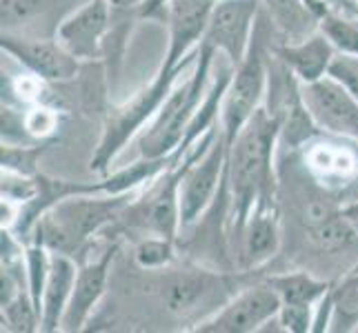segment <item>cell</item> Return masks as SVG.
<instances>
[{"label": "cell", "mask_w": 358, "mask_h": 333, "mask_svg": "<svg viewBox=\"0 0 358 333\" xmlns=\"http://www.w3.org/2000/svg\"><path fill=\"white\" fill-rule=\"evenodd\" d=\"M280 140V120L258 107L236 140L227 147V191L234 227L241 236L256 205L274 198V149Z\"/></svg>", "instance_id": "1"}, {"label": "cell", "mask_w": 358, "mask_h": 333, "mask_svg": "<svg viewBox=\"0 0 358 333\" xmlns=\"http://www.w3.org/2000/svg\"><path fill=\"white\" fill-rule=\"evenodd\" d=\"M24 118H27V129H29V133L34 135V138H41V135H45L47 131H52L54 125H56V118L49 114L47 109H34Z\"/></svg>", "instance_id": "30"}, {"label": "cell", "mask_w": 358, "mask_h": 333, "mask_svg": "<svg viewBox=\"0 0 358 333\" xmlns=\"http://www.w3.org/2000/svg\"><path fill=\"white\" fill-rule=\"evenodd\" d=\"M274 54L294 71L296 78L303 84H307V82H314L327 76L338 52H336V47L329 43L327 36L318 29L299 43L276 47Z\"/></svg>", "instance_id": "15"}, {"label": "cell", "mask_w": 358, "mask_h": 333, "mask_svg": "<svg viewBox=\"0 0 358 333\" xmlns=\"http://www.w3.org/2000/svg\"><path fill=\"white\" fill-rule=\"evenodd\" d=\"M47 145H3L0 151V165L3 171L34 178L38 176V160L45 154Z\"/></svg>", "instance_id": "23"}, {"label": "cell", "mask_w": 358, "mask_h": 333, "mask_svg": "<svg viewBox=\"0 0 358 333\" xmlns=\"http://www.w3.org/2000/svg\"><path fill=\"white\" fill-rule=\"evenodd\" d=\"M216 49L209 45H199V58H196V69L192 76L182 84L171 89L163 107L158 109V114L152 122L150 131L143 133L141 138V156L143 158H163L171 156L182 140L185 131H187L194 114L199 111L207 80H209V67H212Z\"/></svg>", "instance_id": "3"}, {"label": "cell", "mask_w": 358, "mask_h": 333, "mask_svg": "<svg viewBox=\"0 0 358 333\" xmlns=\"http://www.w3.org/2000/svg\"><path fill=\"white\" fill-rule=\"evenodd\" d=\"M329 76L341 80L358 101V56L336 54L334 63H331V67H329Z\"/></svg>", "instance_id": "29"}, {"label": "cell", "mask_w": 358, "mask_h": 333, "mask_svg": "<svg viewBox=\"0 0 358 333\" xmlns=\"http://www.w3.org/2000/svg\"><path fill=\"white\" fill-rule=\"evenodd\" d=\"M265 5L269 18L292 43L312 36V29L318 27V16L307 5V0H265Z\"/></svg>", "instance_id": "19"}, {"label": "cell", "mask_w": 358, "mask_h": 333, "mask_svg": "<svg viewBox=\"0 0 358 333\" xmlns=\"http://www.w3.org/2000/svg\"><path fill=\"white\" fill-rule=\"evenodd\" d=\"M318 29L323 31L338 54L358 56V22L327 9L318 20Z\"/></svg>", "instance_id": "22"}, {"label": "cell", "mask_w": 358, "mask_h": 333, "mask_svg": "<svg viewBox=\"0 0 358 333\" xmlns=\"http://www.w3.org/2000/svg\"><path fill=\"white\" fill-rule=\"evenodd\" d=\"M265 52V27L263 22H256L250 52L245 60L234 71V78L227 87L225 101H223V135L227 147L236 140L241 129L247 125L256 109L261 107L263 96L267 94V80H269V63Z\"/></svg>", "instance_id": "5"}, {"label": "cell", "mask_w": 358, "mask_h": 333, "mask_svg": "<svg viewBox=\"0 0 358 333\" xmlns=\"http://www.w3.org/2000/svg\"><path fill=\"white\" fill-rule=\"evenodd\" d=\"M112 3V9H118V11H129V9H138L145 0H109Z\"/></svg>", "instance_id": "33"}, {"label": "cell", "mask_w": 358, "mask_h": 333, "mask_svg": "<svg viewBox=\"0 0 358 333\" xmlns=\"http://www.w3.org/2000/svg\"><path fill=\"white\" fill-rule=\"evenodd\" d=\"M76 276H78V267L73 262V258L69 253L52 251V267H49V278H47L45 298H43L41 331L45 333L60 331L63 316L71 300Z\"/></svg>", "instance_id": "16"}, {"label": "cell", "mask_w": 358, "mask_h": 333, "mask_svg": "<svg viewBox=\"0 0 358 333\" xmlns=\"http://www.w3.org/2000/svg\"><path fill=\"white\" fill-rule=\"evenodd\" d=\"M216 285H220V278L214 274H207V271H185V274L169 278L163 298L171 313H187L196 309V304L205 295L212 293Z\"/></svg>", "instance_id": "18"}, {"label": "cell", "mask_w": 358, "mask_h": 333, "mask_svg": "<svg viewBox=\"0 0 358 333\" xmlns=\"http://www.w3.org/2000/svg\"><path fill=\"white\" fill-rule=\"evenodd\" d=\"M331 300H334V316L343 323L341 329L356 331L358 329V274H352L331 287Z\"/></svg>", "instance_id": "24"}, {"label": "cell", "mask_w": 358, "mask_h": 333, "mask_svg": "<svg viewBox=\"0 0 358 333\" xmlns=\"http://www.w3.org/2000/svg\"><path fill=\"white\" fill-rule=\"evenodd\" d=\"M303 103L316 127L331 135L358 140V101L334 76L307 82L301 87Z\"/></svg>", "instance_id": "8"}, {"label": "cell", "mask_w": 358, "mask_h": 333, "mask_svg": "<svg viewBox=\"0 0 358 333\" xmlns=\"http://www.w3.org/2000/svg\"><path fill=\"white\" fill-rule=\"evenodd\" d=\"M171 260H174V240L169 238H145L136 246V262L143 269H160Z\"/></svg>", "instance_id": "26"}, {"label": "cell", "mask_w": 358, "mask_h": 333, "mask_svg": "<svg viewBox=\"0 0 358 333\" xmlns=\"http://www.w3.org/2000/svg\"><path fill=\"white\" fill-rule=\"evenodd\" d=\"M185 67L187 65H182V67L160 65L154 80L150 82V87H145L141 94H136L129 103H125L109 114L103 135H101V142H98L94 158H92V171L103 176L107 174L109 165L114 163V158L120 154L122 147L127 145V140L147 120L158 114V109L167 101V96L171 94V89H174V84L178 80V73Z\"/></svg>", "instance_id": "4"}, {"label": "cell", "mask_w": 358, "mask_h": 333, "mask_svg": "<svg viewBox=\"0 0 358 333\" xmlns=\"http://www.w3.org/2000/svg\"><path fill=\"white\" fill-rule=\"evenodd\" d=\"M49 267H52V251L45 244L31 242L24 249V269H27V291L41 318H43V298L49 278Z\"/></svg>", "instance_id": "21"}, {"label": "cell", "mask_w": 358, "mask_h": 333, "mask_svg": "<svg viewBox=\"0 0 358 333\" xmlns=\"http://www.w3.org/2000/svg\"><path fill=\"white\" fill-rule=\"evenodd\" d=\"M267 282L274 291L278 293V298L282 304H310L314 306L327 295L331 289L329 282L318 280L305 271H294V274H276L269 276Z\"/></svg>", "instance_id": "20"}, {"label": "cell", "mask_w": 358, "mask_h": 333, "mask_svg": "<svg viewBox=\"0 0 358 333\" xmlns=\"http://www.w3.org/2000/svg\"><path fill=\"white\" fill-rule=\"evenodd\" d=\"M0 47L22 67H27L34 76L47 82H67L80 69V60L58 38H29V36L3 31Z\"/></svg>", "instance_id": "10"}, {"label": "cell", "mask_w": 358, "mask_h": 333, "mask_svg": "<svg viewBox=\"0 0 358 333\" xmlns=\"http://www.w3.org/2000/svg\"><path fill=\"white\" fill-rule=\"evenodd\" d=\"M29 140L34 135L27 129V118L3 103V145H27Z\"/></svg>", "instance_id": "27"}, {"label": "cell", "mask_w": 358, "mask_h": 333, "mask_svg": "<svg viewBox=\"0 0 358 333\" xmlns=\"http://www.w3.org/2000/svg\"><path fill=\"white\" fill-rule=\"evenodd\" d=\"M118 244L107 246L103 256L98 260H92L87 265L78 267V276L73 282V291H71V300L67 304V311L63 316V325L60 331H80L96 309V304L101 302L105 287H107V278H109V269L116 258Z\"/></svg>", "instance_id": "14"}, {"label": "cell", "mask_w": 358, "mask_h": 333, "mask_svg": "<svg viewBox=\"0 0 358 333\" xmlns=\"http://www.w3.org/2000/svg\"><path fill=\"white\" fill-rule=\"evenodd\" d=\"M167 3H169V0H145V3L138 7V11L143 16H152V14H156V11L165 9Z\"/></svg>", "instance_id": "32"}, {"label": "cell", "mask_w": 358, "mask_h": 333, "mask_svg": "<svg viewBox=\"0 0 358 333\" xmlns=\"http://www.w3.org/2000/svg\"><path fill=\"white\" fill-rule=\"evenodd\" d=\"M345 220H348V225L358 233V200H354V202H348L345 205L341 212H338Z\"/></svg>", "instance_id": "31"}, {"label": "cell", "mask_w": 358, "mask_h": 333, "mask_svg": "<svg viewBox=\"0 0 358 333\" xmlns=\"http://www.w3.org/2000/svg\"><path fill=\"white\" fill-rule=\"evenodd\" d=\"M182 160H187V169L180 180V227L189 229L205 216L225 184L227 142L223 129L203 154H187Z\"/></svg>", "instance_id": "6"}, {"label": "cell", "mask_w": 358, "mask_h": 333, "mask_svg": "<svg viewBox=\"0 0 358 333\" xmlns=\"http://www.w3.org/2000/svg\"><path fill=\"white\" fill-rule=\"evenodd\" d=\"M185 169H187V160L171 165V169H167L160 178L158 187H154L143 202H136L134 207L129 205V225L176 242L180 229V180Z\"/></svg>", "instance_id": "12"}, {"label": "cell", "mask_w": 358, "mask_h": 333, "mask_svg": "<svg viewBox=\"0 0 358 333\" xmlns=\"http://www.w3.org/2000/svg\"><path fill=\"white\" fill-rule=\"evenodd\" d=\"M241 236H243L245 267H261L267 260H271L280 244L278 214L274 202L256 205Z\"/></svg>", "instance_id": "17"}, {"label": "cell", "mask_w": 358, "mask_h": 333, "mask_svg": "<svg viewBox=\"0 0 358 333\" xmlns=\"http://www.w3.org/2000/svg\"><path fill=\"white\" fill-rule=\"evenodd\" d=\"M280 298L274 287L265 280L263 285H256L241 291L212 318L194 327L196 333H250L258 331L269 320L278 318Z\"/></svg>", "instance_id": "9"}, {"label": "cell", "mask_w": 358, "mask_h": 333, "mask_svg": "<svg viewBox=\"0 0 358 333\" xmlns=\"http://www.w3.org/2000/svg\"><path fill=\"white\" fill-rule=\"evenodd\" d=\"M131 205L127 193L120 195H69L56 202L47 214L41 216L31 233L34 242L45 244L49 251L76 253L94 233H98L109 222L125 214Z\"/></svg>", "instance_id": "2"}, {"label": "cell", "mask_w": 358, "mask_h": 333, "mask_svg": "<svg viewBox=\"0 0 358 333\" xmlns=\"http://www.w3.org/2000/svg\"><path fill=\"white\" fill-rule=\"evenodd\" d=\"M314 306L310 304H282L278 311V323L285 331L292 333H307L314 327Z\"/></svg>", "instance_id": "28"}, {"label": "cell", "mask_w": 358, "mask_h": 333, "mask_svg": "<svg viewBox=\"0 0 358 333\" xmlns=\"http://www.w3.org/2000/svg\"><path fill=\"white\" fill-rule=\"evenodd\" d=\"M112 3L109 0H90L78 11L60 24L56 38L63 43L78 60L98 58L112 22Z\"/></svg>", "instance_id": "13"}, {"label": "cell", "mask_w": 358, "mask_h": 333, "mask_svg": "<svg viewBox=\"0 0 358 333\" xmlns=\"http://www.w3.org/2000/svg\"><path fill=\"white\" fill-rule=\"evenodd\" d=\"M90 0H0L3 31L29 38H56L60 24Z\"/></svg>", "instance_id": "11"}, {"label": "cell", "mask_w": 358, "mask_h": 333, "mask_svg": "<svg viewBox=\"0 0 358 333\" xmlns=\"http://www.w3.org/2000/svg\"><path fill=\"white\" fill-rule=\"evenodd\" d=\"M261 0H216L203 34V45L223 52L238 67L250 52Z\"/></svg>", "instance_id": "7"}, {"label": "cell", "mask_w": 358, "mask_h": 333, "mask_svg": "<svg viewBox=\"0 0 358 333\" xmlns=\"http://www.w3.org/2000/svg\"><path fill=\"white\" fill-rule=\"evenodd\" d=\"M356 274H358V267H356Z\"/></svg>", "instance_id": "34"}, {"label": "cell", "mask_w": 358, "mask_h": 333, "mask_svg": "<svg viewBox=\"0 0 358 333\" xmlns=\"http://www.w3.org/2000/svg\"><path fill=\"white\" fill-rule=\"evenodd\" d=\"M3 329L7 331H36L41 329V316L36 311V306L31 302V295L27 293H18L14 300L7 302L3 306Z\"/></svg>", "instance_id": "25"}]
</instances>
